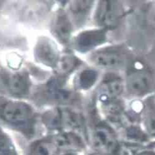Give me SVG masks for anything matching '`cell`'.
<instances>
[{"instance_id": "5bb4252c", "label": "cell", "mask_w": 155, "mask_h": 155, "mask_svg": "<svg viewBox=\"0 0 155 155\" xmlns=\"http://www.w3.org/2000/svg\"><path fill=\"white\" fill-rule=\"evenodd\" d=\"M94 3L93 1H74L71 4L70 9L77 20L84 19L89 13Z\"/></svg>"}, {"instance_id": "3957f363", "label": "cell", "mask_w": 155, "mask_h": 155, "mask_svg": "<svg viewBox=\"0 0 155 155\" xmlns=\"http://www.w3.org/2000/svg\"><path fill=\"white\" fill-rule=\"evenodd\" d=\"M122 15V7L119 2L103 0L98 5L95 19L104 30L113 29L119 25Z\"/></svg>"}, {"instance_id": "4fadbf2b", "label": "cell", "mask_w": 155, "mask_h": 155, "mask_svg": "<svg viewBox=\"0 0 155 155\" xmlns=\"http://www.w3.org/2000/svg\"><path fill=\"white\" fill-rule=\"evenodd\" d=\"M98 78V73L96 71L87 69L82 71L77 79V85L83 90L90 88L95 84Z\"/></svg>"}, {"instance_id": "ffe728a7", "label": "cell", "mask_w": 155, "mask_h": 155, "mask_svg": "<svg viewBox=\"0 0 155 155\" xmlns=\"http://www.w3.org/2000/svg\"><path fill=\"white\" fill-rule=\"evenodd\" d=\"M137 155H155V154L153 152H150V151H145V152H142L138 154Z\"/></svg>"}, {"instance_id": "277c9868", "label": "cell", "mask_w": 155, "mask_h": 155, "mask_svg": "<svg viewBox=\"0 0 155 155\" xmlns=\"http://www.w3.org/2000/svg\"><path fill=\"white\" fill-rule=\"evenodd\" d=\"M96 66L106 69H117L126 64L127 56L122 49L110 47L96 51L91 57Z\"/></svg>"}, {"instance_id": "ba28073f", "label": "cell", "mask_w": 155, "mask_h": 155, "mask_svg": "<svg viewBox=\"0 0 155 155\" xmlns=\"http://www.w3.org/2000/svg\"><path fill=\"white\" fill-rule=\"evenodd\" d=\"M2 84L9 94L14 97H25L29 92L30 81L25 73H15L2 76Z\"/></svg>"}, {"instance_id": "5b68a950", "label": "cell", "mask_w": 155, "mask_h": 155, "mask_svg": "<svg viewBox=\"0 0 155 155\" xmlns=\"http://www.w3.org/2000/svg\"><path fill=\"white\" fill-rule=\"evenodd\" d=\"M34 56L38 63L50 68H56L59 61V54L55 43L50 38L38 39L34 49Z\"/></svg>"}, {"instance_id": "2e32d148", "label": "cell", "mask_w": 155, "mask_h": 155, "mask_svg": "<svg viewBox=\"0 0 155 155\" xmlns=\"http://www.w3.org/2000/svg\"><path fill=\"white\" fill-rule=\"evenodd\" d=\"M45 123L50 128L59 129L63 124V114L61 110H53L46 113L43 117Z\"/></svg>"}, {"instance_id": "52a82bcc", "label": "cell", "mask_w": 155, "mask_h": 155, "mask_svg": "<svg viewBox=\"0 0 155 155\" xmlns=\"http://www.w3.org/2000/svg\"><path fill=\"white\" fill-rule=\"evenodd\" d=\"M93 140L95 147L104 153L116 152L119 148L113 131L103 124H100L95 128Z\"/></svg>"}, {"instance_id": "30bf717a", "label": "cell", "mask_w": 155, "mask_h": 155, "mask_svg": "<svg viewBox=\"0 0 155 155\" xmlns=\"http://www.w3.org/2000/svg\"><path fill=\"white\" fill-rule=\"evenodd\" d=\"M52 30L55 37L61 43L68 42L71 36L72 25L65 13L59 12L56 15L52 24Z\"/></svg>"}, {"instance_id": "ac0fdd59", "label": "cell", "mask_w": 155, "mask_h": 155, "mask_svg": "<svg viewBox=\"0 0 155 155\" xmlns=\"http://www.w3.org/2000/svg\"><path fill=\"white\" fill-rule=\"evenodd\" d=\"M146 125L149 133L155 137V101L147 110Z\"/></svg>"}, {"instance_id": "9a60e30c", "label": "cell", "mask_w": 155, "mask_h": 155, "mask_svg": "<svg viewBox=\"0 0 155 155\" xmlns=\"http://www.w3.org/2000/svg\"><path fill=\"white\" fill-rule=\"evenodd\" d=\"M80 64V61L76 57L69 54L62 58L57 66L58 71L63 74H68L74 71Z\"/></svg>"}, {"instance_id": "8992f818", "label": "cell", "mask_w": 155, "mask_h": 155, "mask_svg": "<svg viewBox=\"0 0 155 155\" xmlns=\"http://www.w3.org/2000/svg\"><path fill=\"white\" fill-rule=\"evenodd\" d=\"M106 40L104 29H95L84 31L77 35L73 40V47L81 53L87 52L104 43Z\"/></svg>"}, {"instance_id": "8fae6325", "label": "cell", "mask_w": 155, "mask_h": 155, "mask_svg": "<svg viewBox=\"0 0 155 155\" xmlns=\"http://www.w3.org/2000/svg\"><path fill=\"white\" fill-rule=\"evenodd\" d=\"M47 91L51 98L59 101H64L69 98V93L63 88L62 82L53 79L47 84Z\"/></svg>"}, {"instance_id": "e0dca14e", "label": "cell", "mask_w": 155, "mask_h": 155, "mask_svg": "<svg viewBox=\"0 0 155 155\" xmlns=\"http://www.w3.org/2000/svg\"><path fill=\"white\" fill-rule=\"evenodd\" d=\"M54 147L47 141H38L34 143L30 148V155H53Z\"/></svg>"}, {"instance_id": "9c48e42d", "label": "cell", "mask_w": 155, "mask_h": 155, "mask_svg": "<svg viewBox=\"0 0 155 155\" xmlns=\"http://www.w3.org/2000/svg\"><path fill=\"white\" fill-rule=\"evenodd\" d=\"M101 97L102 101H107L119 96L123 90L121 79L116 75L110 74L105 77L101 85Z\"/></svg>"}, {"instance_id": "7402d4cb", "label": "cell", "mask_w": 155, "mask_h": 155, "mask_svg": "<svg viewBox=\"0 0 155 155\" xmlns=\"http://www.w3.org/2000/svg\"><path fill=\"white\" fill-rule=\"evenodd\" d=\"M92 155H100V154H92Z\"/></svg>"}, {"instance_id": "6da1fadb", "label": "cell", "mask_w": 155, "mask_h": 155, "mask_svg": "<svg viewBox=\"0 0 155 155\" xmlns=\"http://www.w3.org/2000/svg\"><path fill=\"white\" fill-rule=\"evenodd\" d=\"M34 112L29 105L19 101H7L2 104V119L9 124L23 130L30 129L32 124Z\"/></svg>"}, {"instance_id": "44dd1931", "label": "cell", "mask_w": 155, "mask_h": 155, "mask_svg": "<svg viewBox=\"0 0 155 155\" xmlns=\"http://www.w3.org/2000/svg\"><path fill=\"white\" fill-rule=\"evenodd\" d=\"M63 155H77V154L74 153H72V152H68V153H64Z\"/></svg>"}, {"instance_id": "7c38bea8", "label": "cell", "mask_w": 155, "mask_h": 155, "mask_svg": "<svg viewBox=\"0 0 155 155\" xmlns=\"http://www.w3.org/2000/svg\"><path fill=\"white\" fill-rule=\"evenodd\" d=\"M56 144L61 148H77L82 146L81 138L73 133H62L58 135L55 138Z\"/></svg>"}, {"instance_id": "7a4b0ae2", "label": "cell", "mask_w": 155, "mask_h": 155, "mask_svg": "<svg viewBox=\"0 0 155 155\" xmlns=\"http://www.w3.org/2000/svg\"><path fill=\"white\" fill-rule=\"evenodd\" d=\"M155 79L153 72L147 68L132 69L127 74L126 85L130 94L140 96L148 94L154 87Z\"/></svg>"}, {"instance_id": "d6986e66", "label": "cell", "mask_w": 155, "mask_h": 155, "mask_svg": "<svg viewBox=\"0 0 155 155\" xmlns=\"http://www.w3.org/2000/svg\"><path fill=\"white\" fill-rule=\"evenodd\" d=\"M1 155H16L10 140L3 134L1 135Z\"/></svg>"}]
</instances>
